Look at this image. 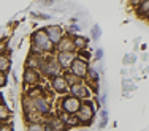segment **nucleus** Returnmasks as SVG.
I'll use <instances>...</instances> for the list:
<instances>
[{"label": "nucleus", "mask_w": 149, "mask_h": 131, "mask_svg": "<svg viewBox=\"0 0 149 131\" xmlns=\"http://www.w3.org/2000/svg\"><path fill=\"white\" fill-rule=\"evenodd\" d=\"M30 43H32V51L38 52V54H48V55L56 54V44L48 37L46 29L35 30L30 35Z\"/></svg>", "instance_id": "obj_1"}, {"label": "nucleus", "mask_w": 149, "mask_h": 131, "mask_svg": "<svg viewBox=\"0 0 149 131\" xmlns=\"http://www.w3.org/2000/svg\"><path fill=\"white\" fill-rule=\"evenodd\" d=\"M37 70L41 73V76L48 77V79H52V77H56V76L63 74V70H62V66L59 65L57 59H56V54H52V55L43 54L40 57Z\"/></svg>", "instance_id": "obj_2"}, {"label": "nucleus", "mask_w": 149, "mask_h": 131, "mask_svg": "<svg viewBox=\"0 0 149 131\" xmlns=\"http://www.w3.org/2000/svg\"><path fill=\"white\" fill-rule=\"evenodd\" d=\"M95 112H97V108L94 104V100H84L83 104H81L79 112L76 114L78 120H79V125L81 126H91L94 123Z\"/></svg>", "instance_id": "obj_3"}, {"label": "nucleus", "mask_w": 149, "mask_h": 131, "mask_svg": "<svg viewBox=\"0 0 149 131\" xmlns=\"http://www.w3.org/2000/svg\"><path fill=\"white\" fill-rule=\"evenodd\" d=\"M57 108L60 112H65V114L68 115H76L78 112H79L81 109V104H83V101L79 100V98L73 97V95H63L62 98L57 101Z\"/></svg>", "instance_id": "obj_4"}, {"label": "nucleus", "mask_w": 149, "mask_h": 131, "mask_svg": "<svg viewBox=\"0 0 149 131\" xmlns=\"http://www.w3.org/2000/svg\"><path fill=\"white\" fill-rule=\"evenodd\" d=\"M33 106H35L37 114L40 115L41 119H46L49 114H52V100L48 95V92H46L45 95H41V97H38V98H33Z\"/></svg>", "instance_id": "obj_5"}, {"label": "nucleus", "mask_w": 149, "mask_h": 131, "mask_svg": "<svg viewBox=\"0 0 149 131\" xmlns=\"http://www.w3.org/2000/svg\"><path fill=\"white\" fill-rule=\"evenodd\" d=\"M22 82L26 87H33V85H40L43 82V76L37 68H30V66H24V73H22Z\"/></svg>", "instance_id": "obj_6"}, {"label": "nucleus", "mask_w": 149, "mask_h": 131, "mask_svg": "<svg viewBox=\"0 0 149 131\" xmlns=\"http://www.w3.org/2000/svg\"><path fill=\"white\" fill-rule=\"evenodd\" d=\"M49 87H51V90L54 92V93H57L59 97H63V95L70 93V85H68V82H67V79L63 77V74L49 79Z\"/></svg>", "instance_id": "obj_7"}, {"label": "nucleus", "mask_w": 149, "mask_h": 131, "mask_svg": "<svg viewBox=\"0 0 149 131\" xmlns=\"http://www.w3.org/2000/svg\"><path fill=\"white\" fill-rule=\"evenodd\" d=\"M89 66H91V63L87 62V60H84V59H81V57L76 55V59L73 60L72 66H70V71L84 81L86 76H87V71H89Z\"/></svg>", "instance_id": "obj_8"}, {"label": "nucleus", "mask_w": 149, "mask_h": 131, "mask_svg": "<svg viewBox=\"0 0 149 131\" xmlns=\"http://www.w3.org/2000/svg\"><path fill=\"white\" fill-rule=\"evenodd\" d=\"M45 123L49 126V128H52V131H67V130H68L67 123L63 122V119L57 114V111L52 112V114H49L48 117H46Z\"/></svg>", "instance_id": "obj_9"}, {"label": "nucleus", "mask_w": 149, "mask_h": 131, "mask_svg": "<svg viewBox=\"0 0 149 131\" xmlns=\"http://www.w3.org/2000/svg\"><path fill=\"white\" fill-rule=\"evenodd\" d=\"M70 95H73V97L79 98L81 101H84V100H91L92 90L86 82H81V84H76V85L70 87Z\"/></svg>", "instance_id": "obj_10"}, {"label": "nucleus", "mask_w": 149, "mask_h": 131, "mask_svg": "<svg viewBox=\"0 0 149 131\" xmlns=\"http://www.w3.org/2000/svg\"><path fill=\"white\" fill-rule=\"evenodd\" d=\"M45 29H46V33H48V37L51 38V41H52V43H54L56 46H57L59 41L67 35V32L63 30V27L59 26V24H51V26L45 27Z\"/></svg>", "instance_id": "obj_11"}, {"label": "nucleus", "mask_w": 149, "mask_h": 131, "mask_svg": "<svg viewBox=\"0 0 149 131\" xmlns=\"http://www.w3.org/2000/svg\"><path fill=\"white\" fill-rule=\"evenodd\" d=\"M56 59L63 71H67V70H70L73 60L76 59V52H56Z\"/></svg>", "instance_id": "obj_12"}, {"label": "nucleus", "mask_w": 149, "mask_h": 131, "mask_svg": "<svg viewBox=\"0 0 149 131\" xmlns=\"http://www.w3.org/2000/svg\"><path fill=\"white\" fill-rule=\"evenodd\" d=\"M56 52H76L72 35H65V37L59 41V44L56 46Z\"/></svg>", "instance_id": "obj_13"}, {"label": "nucleus", "mask_w": 149, "mask_h": 131, "mask_svg": "<svg viewBox=\"0 0 149 131\" xmlns=\"http://www.w3.org/2000/svg\"><path fill=\"white\" fill-rule=\"evenodd\" d=\"M72 38H73L74 48H76V52H78V51H84V49H87V46H89V41H91L87 37L76 33V35H72Z\"/></svg>", "instance_id": "obj_14"}, {"label": "nucleus", "mask_w": 149, "mask_h": 131, "mask_svg": "<svg viewBox=\"0 0 149 131\" xmlns=\"http://www.w3.org/2000/svg\"><path fill=\"white\" fill-rule=\"evenodd\" d=\"M135 14H136L138 19L149 21V0H144L138 8H135Z\"/></svg>", "instance_id": "obj_15"}, {"label": "nucleus", "mask_w": 149, "mask_h": 131, "mask_svg": "<svg viewBox=\"0 0 149 131\" xmlns=\"http://www.w3.org/2000/svg\"><path fill=\"white\" fill-rule=\"evenodd\" d=\"M11 117H13V114L10 111V108L6 106V103H0V123L8 122Z\"/></svg>", "instance_id": "obj_16"}, {"label": "nucleus", "mask_w": 149, "mask_h": 131, "mask_svg": "<svg viewBox=\"0 0 149 131\" xmlns=\"http://www.w3.org/2000/svg\"><path fill=\"white\" fill-rule=\"evenodd\" d=\"M63 77L67 79V82H68V85L72 87V85H76V84H81V82H84L81 77H78L76 74H73L70 70H67V71H63Z\"/></svg>", "instance_id": "obj_17"}, {"label": "nucleus", "mask_w": 149, "mask_h": 131, "mask_svg": "<svg viewBox=\"0 0 149 131\" xmlns=\"http://www.w3.org/2000/svg\"><path fill=\"white\" fill-rule=\"evenodd\" d=\"M10 70H11V59H10V55L0 54V71L8 73Z\"/></svg>", "instance_id": "obj_18"}, {"label": "nucleus", "mask_w": 149, "mask_h": 131, "mask_svg": "<svg viewBox=\"0 0 149 131\" xmlns=\"http://www.w3.org/2000/svg\"><path fill=\"white\" fill-rule=\"evenodd\" d=\"M45 120H35V122L27 123V131H45Z\"/></svg>", "instance_id": "obj_19"}, {"label": "nucleus", "mask_w": 149, "mask_h": 131, "mask_svg": "<svg viewBox=\"0 0 149 131\" xmlns=\"http://www.w3.org/2000/svg\"><path fill=\"white\" fill-rule=\"evenodd\" d=\"M106 123H108V111H106L105 108L100 109V123H98V128L103 130L106 126Z\"/></svg>", "instance_id": "obj_20"}, {"label": "nucleus", "mask_w": 149, "mask_h": 131, "mask_svg": "<svg viewBox=\"0 0 149 131\" xmlns=\"http://www.w3.org/2000/svg\"><path fill=\"white\" fill-rule=\"evenodd\" d=\"M91 37H92V40H94V41L100 40V37H102V27L98 26V24H94V26H92V29H91Z\"/></svg>", "instance_id": "obj_21"}, {"label": "nucleus", "mask_w": 149, "mask_h": 131, "mask_svg": "<svg viewBox=\"0 0 149 131\" xmlns=\"http://www.w3.org/2000/svg\"><path fill=\"white\" fill-rule=\"evenodd\" d=\"M65 32H67V35H76L78 32H79V26H76V24H70Z\"/></svg>", "instance_id": "obj_22"}, {"label": "nucleus", "mask_w": 149, "mask_h": 131, "mask_svg": "<svg viewBox=\"0 0 149 131\" xmlns=\"http://www.w3.org/2000/svg\"><path fill=\"white\" fill-rule=\"evenodd\" d=\"M30 16L35 17V19H41V21L51 19V14H45V13H30Z\"/></svg>", "instance_id": "obj_23"}, {"label": "nucleus", "mask_w": 149, "mask_h": 131, "mask_svg": "<svg viewBox=\"0 0 149 131\" xmlns=\"http://www.w3.org/2000/svg\"><path fill=\"white\" fill-rule=\"evenodd\" d=\"M135 60H136V57H135L133 54H127L125 57L122 59V63L124 65H132V63H135Z\"/></svg>", "instance_id": "obj_24"}, {"label": "nucleus", "mask_w": 149, "mask_h": 131, "mask_svg": "<svg viewBox=\"0 0 149 131\" xmlns=\"http://www.w3.org/2000/svg\"><path fill=\"white\" fill-rule=\"evenodd\" d=\"M76 55L81 57V59H84V60H87V62H91V52L87 51V49H84V51H78Z\"/></svg>", "instance_id": "obj_25"}, {"label": "nucleus", "mask_w": 149, "mask_h": 131, "mask_svg": "<svg viewBox=\"0 0 149 131\" xmlns=\"http://www.w3.org/2000/svg\"><path fill=\"white\" fill-rule=\"evenodd\" d=\"M6 51H8V41H6L5 38H2V40H0V54L5 55Z\"/></svg>", "instance_id": "obj_26"}, {"label": "nucleus", "mask_w": 149, "mask_h": 131, "mask_svg": "<svg viewBox=\"0 0 149 131\" xmlns=\"http://www.w3.org/2000/svg\"><path fill=\"white\" fill-rule=\"evenodd\" d=\"M125 2H127V5H129L130 8L135 10V8H138V6H140L141 3L144 2V0H125Z\"/></svg>", "instance_id": "obj_27"}, {"label": "nucleus", "mask_w": 149, "mask_h": 131, "mask_svg": "<svg viewBox=\"0 0 149 131\" xmlns=\"http://www.w3.org/2000/svg\"><path fill=\"white\" fill-rule=\"evenodd\" d=\"M0 131H13V123H8V122L0 123Z\"/></svg>", "instance_id": "obj_28"}, {"label": "nucleus", "mask_w": 149, "mask_h": 131, "mask_svg": "<svg viewBox=\"0 0 149 131\" xmlns=\"http://www.w3.org/2000/svg\"><path fill=\"white\" fill-rule=\"evenodd\" d=\"M94 59L97 60V62H102V59H103V49L98 48L97 51H95V54H94Z\"/></svg>", "instance_id": "obj_29"}, {"label": "nucleus", "mask_w": 149, "mask_h": 131, "mask_svg": "<svg viewBox=\"0 0 149 131\" xmlns=\"http://www.w3.org/2000/svg\"><path fill=\"white\" fill-rule=\"evenodd\" d=\"M6 85V73L0 71V88Z\"/></svg>", "instance_id": "obj_30"}, {"label": "nucleus", "mask_w": 149, "mask_h": 131, "mask_svg": "<svg viewBox=\"0 0 149 131\" xmlns=\"http://www.w3.org/2000/svg\"><path fill=\"white\" fill-rule=\"evenodd\" d=\"M54 2H56V0H43V3L46 6H52V5H54Z\"/></svg>", "instance_id": "obj_31"}, {"label": "nucleus", "mask_w": 149, "mask_h": 131, "mask_svg": "<svg viewBox=\"0 0 149 131\" xmlns=\"http://www.w3.org/2000/svg\"><path fill=\"white\" fill-rule=\"evenodd\" d=\"M100 101H102V104H106V93H102V97H100Z\"/></svg>", "instance_id": "obj_32"}]
</instances>
